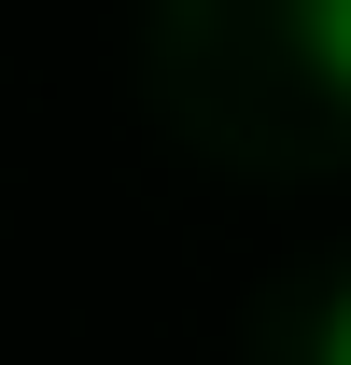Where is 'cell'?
Masks as SVG:
<instances>
[{
    "label": "cell",
    "instance_id": "6da1fadb",
    "mask_svg": "<svg viewBox=\"0 0 351 365\" xmlns=\"http://www.w3.org/2000/svg\"><path fill=\"white\" fill-rule=\"evenodd\" d=\"M295 43H309V71L351 98V0H295Z\"/></svg>",
    "mask_w": 351,
    "mask_h": 365
},
{
    "label": "cell",
    "instance_id": "7a4b0ae2",
    "mask_svg": "<svg viewBox=\"0 0 351 365\" xmlns=\"http://www.w3.org/2000/svg\"><path fill=\"white\" fill-rule=\"evenodd\" d=\"M323 365H351V295H337V309H323Z\"/></svg>",
    "mask_w": 351,
    "mask_h": 365
}]
</instances>
